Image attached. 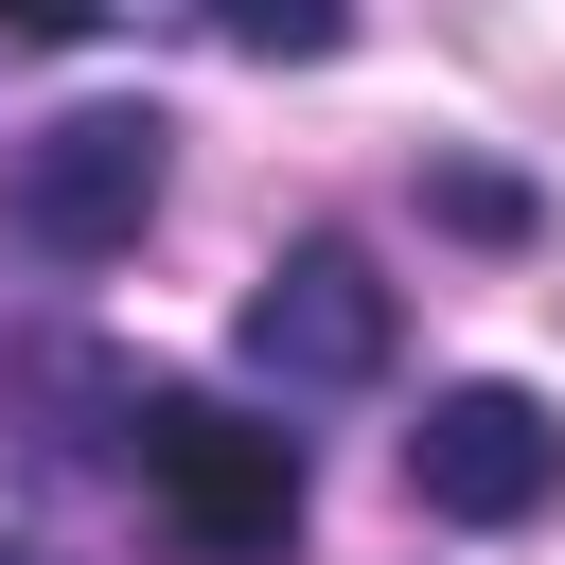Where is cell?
<instances>
[{
    "instance_id": "52a82bcc",
    "label": "cell",
    "mask_w": 565,
    "mask_h": 565,
    "mask_svg": "<svg viewBox=\"0 0 565 565\" xmlns=\"http://www.w3.org/2000/svg\"><path fill=\"white\" fill-rule=\"evenodd\" d=\"M441 212H459V230H494V247H512V230H530V177H441Z\"/></svg>"
},
{
    "instance_id": "ba28073f",
    "label": "cell",
    "mask_w": 565,
    "mask_h": 565,
    "mask_svg": "<svg viewBox=\"0 0 565 565\" xmlns=\"http://www.w3.org/2000/svg\"><path fill=\"white\" fill-rule=\"evenodd\" d=\"M88 18H106V0H0V35H35V53H71Z\"/></svg>"
},
{
    "instance_id": "6da1fadb",
    "label": "cell",
    "mask_w": 565,
    "mask_h": 565,
    "mask_svg": "<svg viewBox=\"0 0 565 565\" xmlns=\"http://www.w3.org/2000/svg\"><path fill=\"white\" fill-rule=\"evenodd\" d=\"M124 477H141L212 565H282V547H300V441H282V424H247V406L141 388V406H124Z\"/></svg>"
},
{
    "instance_id": "7a4b0ae2",
    "label": "cell",
    "mask_w": 565,
    "mask_h": 565,
    "mask_svg": "<svg viewBox=\"0 0 565 565\" xmlns=\"http://www.w3.org/2000/svg\"><path fill=\"white\" fill-rule=\"evenodd\" d=\"M159 177H177V124H159V106H53V124L0 159V230H18L35 265H106V247H141Z\"/></svg>"
},
{
    "instance_id": "5b68a950",
    "label": "cell",
    "mask_w": 565,
    "mask_h": 565,
    "mask_svg": "<svg viewBox=\"0 0 565 565\" xmlns=\"http://www.w3.org/2000/svg\"><path fill=\"white\" fill-rule=\"evenodd\" d=\"M124 406H141V371H124L106 335L0 318V424H18L35 459H124Z\"/></svg>"
},
{
    "instance_id": "8992f818",
    "label": "cell",
    "mask_w": 565,
    "mask_h": 565,
    "mask_svg": "<svg viewBox=\"0 0 565 565\" xmlns=\"http://www.w3.org/2000/svg\"><path fill=\"white\" fill-rule=\"evenodd\" d=\"M230 53H265V71H318V53H353V0H194Z\"/></svg>"
},
{
    "instance_id": "277c9868",
    "label": "cell",
    "mask_w": 565,
    "mask_h": 565,
    "mask_svg": "<svg viewBox=\"0 0 565 565\" xmlns=\"http://www.w3.org/2000/svg\"><path fill=\"white\" fill-rule=\"evenodd\" d=\"M406 494H424L441 530H530V512L565 494V406L512 388V371L424 388V424H406Z\"/></svg>"
},
{
    "instance_id": "9c48e42d",
    "label": "cell",
    "mask_w": 565,
    "mask_h": 565,
    "mask_svg": "<svg viewBox=\"0 0 565 565\" xmlns=\"http://www.w3.org/2000/svg\"><path fill=\"white\" fill-rule=\"evenodd\" d=\"M0 565H71V547H35V530H0Z\"/></svg>"
},
{
    "instance_id": "3957f363",
    "label": "cell",
    "mask_w": 565,
    "mask_h": 565,
    "mask_svg": "<svg viewBox=\"0 0 565 565\" xmlns=\"http://www.w3.org/2000/svg\"><path fill=\"white\" fill-rule=\"evenodd\" d=\"M388 282H371V247H282L265 282H247V318H230V371L247 388H282V406H353V388H388Z\"/></svg>"
}]
</instances>
